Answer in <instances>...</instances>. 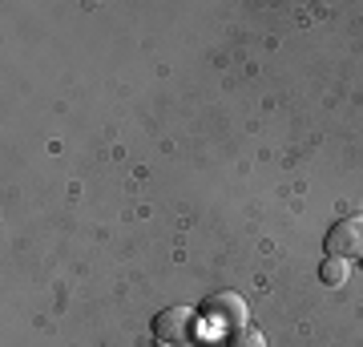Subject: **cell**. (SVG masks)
Returning a JSON list of instances; mask_svg holds the SVG:
<instances>
[{
  "label": "cell",
  "instance_id": "1",
  "mask_svg": "<svg viewBox=\"0 0 363 347\" xmlns=\"http://www.w3.org/2000/svg\"><path fill=\"white\" fill-rule=\"evenodd\" d=\"M198 315H202V323H206L210 331H222V335H230V331H238V327H247V323H250L247 299L234 295V291H218V295H210Z\"/></svg>",
  "mask_w": 363,
  "mask_h": 347
},
{
  "label": "cell",
  "instance_id": "2",
  "mask_svg": "<svg viewBox=\"0 0 363 347\" xmlns=\"http://www.w3.org/2000/svg\"><path fill=\"white\" fill-rule=\"evenodd\" d=\"M198 331H202V315L194 307H166L154 319L157 343H166V347H190L198 339Z\"/></svg>",
  "mask_w": 363,
  "mask_h": 347
},
{
  "label": "cell",
  "instance_id": "3",
  "mask_svg": "<svg viewBox=\"0 0 363 347\" xmlns=\"http://www.w3.org/2000/svg\"><path fill=\"white\" fill-rule=\"evenodd\" d=\"M323 246H327L331 258H343V263L363 258V219H339L335 226L327 231Z\"/></svg>",
  "mask_w": 363,
  "mask_h": 347
},
{
  "label": "cell",
  "instance_id": "4",
  "mask_svg": "<svg viewBox=\"0 0 363 347\" xmlns=\"http://www.w3.org/2000/svg\"><path fill=\"white\" fill-rule=\"evenodd\" d=\"M226 347H267V335L247 323V327H238V331L226 335Z\"/></svg>",
  "mask_w": 363,
  "mask_h": 347
},
{
  "label": "cell",
  "instance_id": "5",
  "mask_svg": "<svg viewBox=\"0 0 363 347\" xmlns=\"http://www.w3.org/2000/svg\"><path fill=\"white\" fill-rule=\"evenodd\" d=\"M319 279H323V283H331V287L347 283V263H343V258H331V255H327L323 263H319Z\"/></svg>",
  "mask_w": 363,
  "mask_h": 347
}]
</instances>
